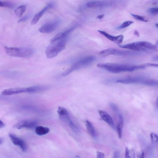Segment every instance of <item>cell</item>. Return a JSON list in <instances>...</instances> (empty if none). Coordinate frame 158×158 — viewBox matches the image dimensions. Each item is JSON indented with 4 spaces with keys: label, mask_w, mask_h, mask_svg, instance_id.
<instances>
[{
    "label": "cell",
    "mask_w": 158,
    "mask_h": 158,
    "mask_svg": "<svg viewBox=\"0 0 158 158\" xmlns=\"http://www.w3.org/2000/svg\"><path fill=\"white\" fill-rule=\"evenodd\" d=\"M98 67L114 73L124 72H132L140 69H143L145 66L143 65H132L114 63H100Z\"/></svg>",
    "instance_id": "cell-1"
},
{
    "label": "cell",
    "mask_w": 158,
    "mask_h": 158,
    "mask_svg": "<svg viewBox=\"0 0 158 158\" xmlns=\"http://www.w3.org/2000/svg\"><path fill=\"white\" fill-rule=\"evenodd\" d=\"M122 48L137 51H156L158 50L156 46L149 42L140 41L133 42L124 45H119Z\"/></svg>",
    "instance_id": "cell-2"
},
{
    "label": "cell",
    "mask_w": 158,
    "mask_h": 158,
    "mask_svg": "<svg viewBox=\"0 0 158 158\" xmlns=\"http://www.w3.org/2000/svg\"><path fill=\"white\" fill-rule=\"evenodd\" d=\"M66 41L67 39L65 38L50 43V44L47 47L45 50L47 57L49 58L56 57L64 48Z\"/></svg>",
    "instance_id": "cell-3"
},
{
    "label": "cell",
    "mask_w": 158,
    "mask_h": 158,
    "mask_svg": "<svg viewBox=\"0 0 158 158\" xmlns=\"http://www.w3.org/2000/svg\"><path fill=\"white\" fill-rule=\"evenodd\" d=\"M96 59V57L93 55L85 57L73 64L69 68L63 72L61 74L62 76H65L74 71L89 65Z\"/></svg>",
    "instance_id": "cell-4"
},
{
    "label": "cell",
    "mask_w": 158,
    "mask_h": 158,
    "mask_svg": "<svg viewBox=\"0 0 158 158\" xmlns=\"http://www.w3.org/2000/svg\"><path fill=\"white\" fill-rule=\"evenodd\" d=\"M5 50L8 55L10 56L27 58L34 53V50L29 48H14L5 47Z\"/></svg>",
    "instance_id": "cell-5"
},
{
    "label": "cell",
    "mask_w": 158,
    "mask_h": 158,
    "mask_svg": "<svg viewBox=\"0 0 158 158\" xmlns=\"http://www.w3.org/2000/svg\"><path fill=\"white\" fill-rule=\"evenodd\" d=\"M45 87L41 86H35L27 88H15L6 89L2 92L4 95H9L24 92L35 93L45 89Z\"/></svg>",
    "instance_id": "cell-6"
},
{
    "label": "cell",
    "mask_w": 158,
    "mask_h": 158,
    "mask_svg": "<svg viewBox=\"0 0 158 158\" xmlns=\"http://www.w3.org/2000/svg\"><path fill=\"white\" fill-rule=\"evenodd\" d=\"M132 54L131 52L113 48L104 49L100 51L99 53V54L102 56H106L111 55L122 56Z\"/></svg>",
    "instance_id": "cell-7"
},
{
    "label": "cell",
    "mask_w": 158,
    "mask_h": 158,
    "mask_svg": "<svg viewBox=\"0 0 158 158\" xmlns=\"http://www.w3.org/2000/svg\"><path fill=\"white\" fill-rule=\"evenodd\" d=\"M37 122L33 120H23L20 121L14 126V127L18 129L23 128L33 129L37 127Z\"/></svg>",
    "instance_id": "cell-8"
},
{
    "label": "cell",
    "mask_w": 158,
    "mask_h": 158,
    "mask_svg": "<svg viewBox=\"0 0 158 158\" xmlns=\"http://www.w3.org/2000/svg\"><path fill=\"white\" fill-rule=\"evenodd\" d=\"M60 21L56 20L52 22L46 23L39 28V31L42 33H48L55 31L58 26Z\"/></svg>",
    "instance_id": "cell-9"
},
{
    "label": "cell",
    "mask_w": 158,
    "mask_h": 158,
    "mask_svg": "<svg viewBox=\"0 0 158 158\" xmlns=\"http://www.w3.org/2000/svg\"><path fill=\"white\" fill-rule=\"evenodd\" d=\"M145 79L140 77H130L118 80L116 82L125 84L140 83L143 85Z\"/></svg>",
    "instance_id": "cell-10"
},
{
    "label": "cell",
    "mask_w": 158,
    "mask_h": 158,
    "mask_svg": "<svg viewBox=\"0 0 158 158\" xmlns=\"http://www.w3.org/2000/svg\"><path fill=\"white\" fill-rule=\"evenodd\" d=\"M9 136L14 145L19 147L23 152H25L27 151V145L23 140L13 134H9Z\"/></svg>",
    "instance_id": "cell-11"
},
{
    "label": "cell",
    "mask_w": 158,
    "mask_h": 158,
    "mask_svg": "<svg viewBox=\"0 0 158 158\" xmlns=\"http://www.w3.org/2000/svg\"><path fill=\"white\" fill-rule=\"evenodd\" d=\"M113 2L107 1H93L87 2L86 6L89 8L102 7L110 6Z\"/></svg>",
    "instance_id": "cell-12"
},
{
    "label": "cell",
    "mask_w": 158,
    "mask_h": 158,
    "mask_svg": "<svg viewBox=\"0 0 158 158\" xmlns=\"http://www.w3.org/2000/svg\"><path fill=\"white\" fill-rule=\"evenodd\" d=\"M98 113L102 119L114 129L116 127L114 122L110 115L106 111L99 110Z\"/></svg>",
    "instance_id": "cell-13"
},
{
    "label": "cell",
    "mask_w": 158,
    "mask_h": 158,
    "mask_svg": "<svg viewBox=\"0 0 158 158\" xmlns=\"http://www.w3.org/2000/svg\"><path fill=\"white\" fill-rule=\"evenodd\" d=\"M98 31L109 40L118 44L122 42L124 38V36L123 35L114 36L103 31L99 30Z\"/></svg>",
    "instance_id": "cell-14"
},
{
    "label": "cell",
    "mask_w": 158,
    "mask_h": 158,
    "mask_svg": "<svg viewBox=\"0 0 158 158\" xmlns=\"http://www.w3.org/2000/svg\"><path fill=\"white\" fill-rule=\"evenodd\" d=\"M57 113L60 118L64 121L67 123L69 124L72 122L69 114L65 108L59 107Z\"/></svg>",
    "instance_id": "cell-15"
},
{
    "label": "cell",
    "mask_w": 158,
    "mask_h": 158,
    "mask_svg": "<svg viewBox=\"0 0 158 158\" xmlns=\"http://www.w3.org/2000/svg\"><path fill=\"white\" fill-rule=\"evenodd\" d=\"M53 6L54 4L52 3H48L44 8L35 15L31 20V24L34 25L36 24L45 11L49 9L52 7Z\"/></svg>",
    "instance_id": "cell-16"
},
{
    "label": "cell",
    "mask_w": 158,
    "mask_h": 158,
    "mask_svg": "<svg viewBox=\"0 0 158 158\" xmlns=\"http://www.w3.org/2000/svg\"><path fill=\"white\" fill-rule=\"evenodd\" d=\"M74 28L75 27H73L66 31L58 33L51 40L50 43L57 40L66 38L68 35L74 29Z\"/></svg>",
    "instance_id": "cell-17"
},
{
    "label": "cell",
    "mask_w": 158,
    "mask_h": 158,
    "mask_svg": "<svg viewBox=\"0 0 158 158\" xmlns=\"http://www.w3.org/2000/svg\"><path fill=\"white\" fill-rule=\"evenodd\" d=\"M85 125L87 131L93 137L95 138L97 136V133L92 123L89 120L85 121Z\"/></svg>",
    "instance_id": "cell-18"
},
{
    "label": "cell",
    "mask_w": 158,
    "mask_h": 158,
    "mask_svg": "<svg viewBox=\"0 0 158 158\" xmlns=\"http://www.w3.org/2000/svg\"><path fill=\"white\" fill-rule=\"evenodd\" d=\"M118 122L116 127L118 137L121 139L122 136V129L123 124V119L122 114L120 113L117 115Z\"/></svg>",
    "instance_id": "cell-19"
},
{
    "label": "cell",
    "mask_w": 158,
    "mask_h": 158,
    "mask_svg": "<svg viewBox=\"0 0 158 158\" xmlns=\"http://www.w3.org/2000/svg\"><path fill=\"white\" fill-rule=\"evenodd\" d=\"M49 131V129L48 128L42 126H38L35 128V132L39 135L46 134L48 133Z\"/></svg>",
    "instance_id": "cell-20"
},
{
    "label": "cell",
    "mask_w": 158,
    "mask_h": 158,
    "mask_svg": "<svg viewBox=\"0 0 158 158\" xmlns=\"http://www.w3.org/2000/svg\"><path fill=\"white\" fill-rule=\"evenodd\" d=\"M26 8V6L25 5L20 6L15 9V13L17 16L20 17L25 11Z\"/></svg>",
    "instance_id": "cell-21"
},
{
    "label": "cell",
    "mask_w": 158,
    "mask_h": 158,
    "mask_svg": "<svg viewBox=\"0 0 158 158\" xmlns=\"http://www.w3.org/2000/svg\"><path fill=\"white\" fill-rule=\"evenodd\" d=\"M125 158H135V154L134 149L129 150L126 147L125 150Z\"/></svg>",
    "instance_id": "cell-22"
},
{
    "label": "cell",
    "mask_w": 158,
    "mask_h": 158,
    "mask_svg": "<svg viewBox=\"0 0 158 158\" xmlns=\"http://www.w3.org/2000/svg\"><path fill=\"white\" fill-rule=\"evenodd\" d=\"M131 15L135 19L144 22H148V19L146 17L138 15L131 14Z\"/></svg>",
    "instance_id": "cell-23"
},
{
    "label": "cell",
    "mask_w": 158,
    "mask_h": 158,
    "mask_svg": "<svg viewBox=\"0 0 158 158\" xmlns=\"http://www.w3.org/2000/svg\"><path fill=\"white\" fill-rule=\"evenodd\" d=\"M109 105L113 111L117 115L120 113L118 107L115 103L110 102Z\"/></svg>",
    "instance_id": "cell-24"
},
{
    "label": "cell",
    "mask_w": 158,
    "mask_h": 158,
    "mask_svg": "<svg viewBox=\"0 0 158 158\" xmlns=\"http://www.w3.org/2000/svg\"><path fill=\"white\" fill-rule=\"evenodd\" d=\"M134 22L131 21H127L123 22L120 25L116 27L118 29H121L127 27L133 23Z\"/></svg>",
    "instance_id": "cell-25"
},
{
    "label": "cell",
    "mask_w": 158,
    "mask_h": 158,
    "mask_svg": "<svg viewBox=\"0 0 158 158\" xmlns=\"http://www.w3.org/2000/svg\"><path fill=\"white\" fill-rule=\"evenodd\" d=\"M0 6L12 8L14 6V5L8 1H2L0 0Z\"/></svg>",
    "instance_id": "cell-26"
},
{
    "label": "cell",
    "mask_w": 158,
    "mask_h": 158,
    "mask_svg": "<svg viewBox=\"0 0 158 158\" xmlns=\"http://www.w3.org/2000/svg\"><path fill=\"white\" fill-rule=\"evenodd\" d=\"M149 13L152 15H158V7H153L148 10Z\"/></svg>",
    "instance_id": "cell-27"
},
{
    "label": "cell",
    "mask_w": 158,
    "mask_h": 158,
    "mask_svg": "<svg viewBox=\"0 0 158 158\" xmlns=\"http://www.w3.org/2000/svg\"><path fill=\"white\" fill-rule=\"evenodd\" d=\"M150 137L152 142L154 143L158 142V136L156 134L151 133L150 134Z\"/></svg>",
    "instance_id": "cell-28"
},
{
    "label": "cell",
    "mask_w": 158,
    "mask_h": 158,
    "mask_svg": "<svg viewBox=\"0 0 158 158\" xmlns=\"http://www.w3.org/2000/svg\"><path fill=\"white\" fill-rule=\"evenodd\" d=\"M96 155L97 158H104V154L103 152L97 151Z\"/></svg>",
    "instance_id": "cell-29"
},
{
    "label": "cell",
    "mask_w": 158,
    "mask_h": 158,
    "mask_svg": "<svg viewBox=\"0 0 158 158\" xmlns=\"http://www.w3.org/2000/svg\"><path fill=\"white\" fill-rule=\"evenodd\" d=\"M137 158H144V152L143 151L141 153L138 152L136 153Z\"/></svg>",
    "instance_id": "cell-30"
},
{
    "label": "cell",
    "mask_w": 158,
    "mask_h": 158,
    "mask_svg": "<svg viewBox=\"0 0 158 158\" xmlns=\"http://www.w3.org/2000/svg\"><path fill=\"white\" fill-rule=\"evenodd\" d=\"M112 158H120L119 152L118 151H116L114 152Z\"/></svg>",
    "instance_id": "cell-31"
},
{
    "label": "cell",
    "mask_w": 158,
    "mask_h": 158,
    "mask_svg": "<svg viewBox=\"0 0 158 158\" xmlns=\"http://www.w3.org/2000/svg\"><path fill=\"white\" fill-rule=\"evenodd\" d=\"M30 15H26V16H25L24 17H23V18L20 19L19 20L18 22H20L24 21L27 20V19H29V18L30 17Z\"/></svg>",
    "instance_id": "cell-32"
},
{
    "label": "cell",
    "mask_w": 158,
    "mask_h": 158,
    "mask_svg": "<svg viewBox=\"0 0 158 158\" xmlns=\"http://www.w3.org/2000/svg\"><path fill=\"white\" fill-rule=\"evenodd\" d=\"M5 126V124L1 120L0 121V128H2Z\"/></svg>",
    "instance_id": "cell-33"
},
{
    "label": "cell",
    "mask_w": 158,
    "mask_h": 158,
    "mask_svg": "<svg viewBox=\"0 0 158 158\" xmlns=\"http://www.w3.org/2000/svg\"><path fill=\"white\" fill-rule=\"evenodd\" d=\"M104 14H102V15H98L97 16V18L99 19H102L104 17Z\"/></svg>",
    "instance_id": "cell-34"
},
{
    "label": "cell",
    "mask_w": 158,
    "mask_h": 158,
    "mask_svg": "<svg viewBox=\"0 0 158 158\" xmlns=\"http://www.w3.org/2000/svg\"><path fill=\"white\" fill-rule=\"evenodd\" d=\"M134 34L137 37H139V32L137 30L135 31H134Z\"/></svg>",
    "instance_id": "cell-35"
},
{
    "label": "cell",
    "mask_w": 158,
    "mask_h": 158,
    "mask_svg": "<svg viewBox=\"0 0 158 158\" xmlns=\"http://www.w3.org/2000/svg\"><path fill=\"white\" fill-rule=\"evenodd\" d=\"M4 141V139L2 138L1 137L0 138V144H1L3 143Z\"/></svg>",
    "instance_id": "cell-36"
},
{
    "label": "cell",
    "mask_w": 158,
    "mask_h": 158,
    "mask_svg": "<svg viewBox=\"0 0 158 158\" xmlns=\"http://www.w3.org/2000/svg\"><path fill=\"white\" fill-rule=\"evenodd\" d=\"M156 104L157 107L158 108V97L156 99Z\"/></svg>",
    "instance_id": "cell-37"
},
{
    "label": "cell",
    "mask_w": 158,
    "mask_h": 158,
    "mask_svg": "<svg viewBox=\"0 0 158 158\" xmlns=\"http://www.w3.org/2000/svg\"><path fill=\"white\" fill-rule=\"evenodd\" d=\"M74 158H81L79 156L76 155V156H75Z\"/></svg>",
    "instance_id": "cell-38"
},
{
    "label": "cell",
    "mask_w": 158,
    "mask_h": 158,
    "mask_svg": "<svg viewBox=\"0 0 158 158\" xmlns=\"http://www.w3.org/2000/svg\"><path fill=\"white\" fill-rule=\"evenodd\" d=\"M155 45L156 46V47H158V40L156 42Z\"/></svg>",
    "instance_id": "cell-39"
},
{
    "label": "cell",
    "mask_w": 158,
    "mask_h": 158,
    "mask_svg": "<svg viewBox=\"0 0 158 158\" xmlns=\"http://www.w3.org/2000/svg\"><path fill=\"white\" fill-rule=\"evenodd\" d=\"M156 27L158 28V23L156 24Z\"/></svg>",
    "instance_id": "cell-40"
}]
</instances>
